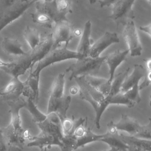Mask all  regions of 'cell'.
Listing matches in <instances>:
<instances>
[{"label": "cell", "instance_id": "cell-30", "mask_svg": "<svg viewBox=\"0 0 151 151\" xmlns=\"http://www.w3.org/2000/svg\"><path fill=\"white\" fill-rule=\"evenodd\" d=\"M56 6L58 11L62 14L66 15L71 12V0H55Z\"/></svg>", "mask_w": 151, "mask_h": 151}, {"label": "cell", "instance_id": "cell-4", "mask_svg": "<svg viewBox=\"0 0 151 151\" xmlns=\"http://www.w3.org/2000/svg\"><path fill=\"white\" fill-rule=\"evenodd\" d=\"M36 10L30 14L34 22L52 28L54 25L61 21L68 20L66 16L61 14L57 9L55 1L39 2L36 4Z\"/></svg>", "mask_w": 151, "mask_h": 151}, {"label": "cell", "instance_id": "cell-23", "mask_svg": "<svg viewBox=\"0 0 151 151\" xmlns=\"http://www.w3.org/2000/svg\"><path fill=\"white\" fill-rule=\"evenodd\" d=\"M24 37L28 44L30 49L35 48L41 42V36L38 31L29 26H27L24 30Z\"/></svg>", "mask_w": 151, "mask_h": 151}, {"label": "cell", "instance_id": "cell-40", "mask_svg": "<svg viewBox=\"0 0 151 151\" xmlns=\"http://www.w3.org/2000/svg\"><path fill=\"white\" fill-rule=\"evenodd\" d=\"M150 103V106H151V100H150V103Z\"/></svg>", "mask_w": 151, "mask_h": 151}, {"label": "cell", "instance_id": "cell-11", "mask_svg": "<svg viewBox=\"0 0 151 151\" xmlns=\"http://www.w3.org/2000/svg\"><path fill=\"white\" fill-rule=\"evenodd\" d=\"M119 42L120 40L117 33L106 31L99 39L93 43L88 56L93 58L100 57L101 52L107 47L111 44L119 43Z\"/></svg>", "mask_w": 151, "mask_h": 151}, {"label": "cell", "instance_id": "cell-5", "mask_svg": "<svg viewBox=\"0 0 151 151\" xmlns=\"http://www.w3.org/2000/svg\"><path fill=\"white\" fill-rule=\"evenodd\" d=\"M84 57L77 51H74L67 48V47L64 46L57 47L51 49L41 60H40L36 68L30 73V75L40 77V73L41 71L47 67L51 65L54 63L64 61L68 59H80Z\"/></svg>", "mask_w": 151, "mask_h": 151}, {"label": "cell", "instance_id": "cell-13", "mask_svg": "<svg viewBox=\"0 0 151 151\" xmlns=\"http://www.w3.org/2000/svg\"><path fill=\"white\" fill-rule=\"evenodd\" d=\"M129 52V49L123 51L118 50L106 56L105 62L107 63L109 68V78H108L109 84H111L116 68L121 64L122 63L126 60L127 55Z\"/></svg>", "mask_w": 151, "mask_h": 151}, {"label": "cell", "instance_id": "cell-21", "mask_svg": "<svg viewBox=\"0 0 151 151\" xmlns=\"http://www.w3.org/2000/svg\"><path fill=\"white\" fill-rule=\"evenodd\" d=\"M84 76L87 81L98 91L101 93L104 96H107L109 94L111 84H109L108 79L97 77L90 74Z\"/></svg>", "mask_w": 151, "mask_h": 151}, {"label": "cell", "instance_id": "cell-3", "mask_svg": "<svg viewBox=\"0 0 151 151\" xmlns=\"http://www.w3.org/2000/svg\"><path fill=\"white\" fill-rule=\"evenodd\" d=\"M65 73L59 74L54 81L48 102L47 114L54 113L60 117L61 122L66 118L67 111L71 102V96L64 95Z\"/></svg>", "mask_w": 151, "mask_h": 151}, {"label": "cell", "instance_id": "cell-41", "mask_svg": "<svg viewBox=\"0 0 151 151\" xmlns=\"http://www.w3.org/2000/svg\"><path fill=\"white\" fill-rule=\"evenodd\" d=\"M150 100H151V94H150Z\"/></svg>", "mask_w": 151, "mask_h": 151}, {"label": "cell", "instance_id": "cell-31", "mask_svg": "<svg viewBox=\"0 0 151 151\" xmlns=\"http://www.w3.org/2000/svg\"><path fill=\"white\" fill-rule=\"evenodd\" d=\"M151 84V70L147 71L145 76H144L143 81L139 85V89L142 90L148 87Z\"/></svg>", "mask_w": 151, "mask_h": 151}, {"label": "cell", "instance_id": "cell-9", "mask_svg": "<svg viewBox=\"0 0 151 151\" xmlns=\"http://www.w3.org/2000/svg\"><path fill=\"white\" fill-rule=\"evenodd\" d=\"M52 28L53 31L51 34L53 43L52 49L60 47L62 43H64L67 47L74 37L73 28L68 21H59L54 25Z\"/></svg>", "mask_w": 151, "mask_h": 151}, {"label": "cell", "instance_id": "cell-7", "mask_svg": "<svg viewBox=\"0 0 151 151\" xmlns=\"http://www.w3.org/2000/svg\"><path fill=\"white\" fill-rule=\"evenodd\" d=\"M40 0H18L12 6L0 12V32L8 25L14 22Z\"/></svg>", "mask_w": 151, "mask_h": 151}, {"label": "cell", "instance_id": "cell-17", "mask_svg": "<svg viewBox=\"0 0 151 151\" xmlns=\"http://www.w3.org/2000/svg\"><path fill=\"white\" fill-rule=\"evenodd\" d=\"M118 135L129 146V150H151V140L142 139L129 134L126 135L122 133Z\"/></svg>", "mask_w": 151, "mask_h": 151}, {"label": "cell", "instance_id": "cell-35", "mask_svg": "<svg viewBox=\"0 0 151 151\" xmlns=\"http://www.w3.org/2000/svg\"><path fill=\"white\" fill-rule=\"evenodd\" d=\"M139 29L142 31L147 34L151 37V24L146 26H140Z\"/></svg>", "mask_w": 151, "mask_h": 151}, {"label": "cell", "instance_id": "cell-38", "mask_svg": "<svg viewBox=\"0 0 151 151\" xmlns=\"http://www.w3.org/2000/svg\"><path fill=\"white\" fill-rule=\"evenodd\" d=\"M42 1H45V2H50V1H55V0H42Z\"/></svg>", "mask_w": 151, "mask_h": 151}, {"label": "cell", "instance_id": "cell-10", "mask_svg": "<svg viewBox=\"0 0 151 151\" xmlns=\"http://www.w3.org/2000/svg\"><path fill=\"white\" fill-rule=\"evenodd\" d=\"M123 36L128 45L130 56H140L142 53V46L135 24L133 21H129L125 24L123 31Z\"/></svg>", "mask_w": 151, "mask_h": 151}, {"label": "cell", "instance_id": "cell-37", "mask_svg": "<svg viewBox=\"0 0 151 151\" xmlns=\"http://www.w3.org/2000/svg\"><path fill=\"white\" fill-rule=\"evenodd\" d=\"M97 1V0H89L90 4H94V3H95Z\"/></svg>", "mask_w": 151, "mask_h": 151}, {"label": "cell", "instance_id": "cell-16", "mask_svg": "<svg viewBox=\"0 0 151 151\" xmlns=\"http://www.w3.org/2000/svg\"><path fill=\"white\" fill-rule=\"evenodd\" d=\"M114 126L117 131L127 132L129 135L134 136L139 131L141 125L138 122L126 114H122L120 120L114 123Z\"/></svg>", "mask_w": 151, "mask_h": 151}, {"label": "cell", "instance_id": "cell-14", "mask_svg": "<svg viewBox=\"0 0 151 151\" xmlns=\"http://www.w3.org/2000/svg\"><path fill=\"white\" fill-rule=\"evenodd\" d=\"M136 0H119L112 6L110 18L117 21L132 14V7Z\"/></svg>", "mask_w": 151, "mask_h": 151}, {"label": "cell", "instance_id": "cell-26", "mask_svg": "<svg viewBox=\"0 0 151 151\" xmlns=\"http://www.w3.org/2000/svg\"><path fill=\"white\" fill-rule=\"evenodd\" d=\"M109 96L110 104H121L126 106L129 108L133 107L136 104L134 102L130 100L124 93L122 91L113 96L109 95Z\"/></svg>", "mask_w": 151, "mask_h": 151}, {"label": "cell", "instance_id": "cell-18", "mask_svg": "<svg viewBox=\"0 0 151 151\" xmlns=\"http://www.w3.org/2000/svg\"><path fill=\"white\" fill-rule=\"evenodd\" d=\"M91 23L90 20L87 21L84 25V29L81 34L79 43L77 46V51L83 57L88 56L89 50L93 43L90 38Z\"/></svg>", "mask_w": 151, "mask_h": 151}, {"label": "cell", "instance_id": "cell-8", "mask_svg": "<svg viewBox=\"0 0 151 151\" xmlns=\"http://www.w3.org/2000/svg\"><path fill=\"white\" fill-rule=\"evenodd\" d=\"M7 102L9 107L11 122L6 127L25 141L23 136L24 130L21 125V118L20 117L19 111L22 108H25L26 100L19 97L16 100L7 101Z\"/></svg>", "mask_w": 151, "mask_h": 151}, {"label": "cell", "instance_id": "cell-22", "mask_svg": "<svg viewBox=\"0 0 151 151\" xmlns=\"http://www.w3.org/2000/svg\"><path fill=\"white\" fill-rule=\"evenodd\" d=\"M107 133L102 134H97L93 133L90 127H87L85 133L81 137L75 138L74 137V150L78 149L80 147H83L85 145L94 142L100 141L101 138L104 137Z\"/></svg>", "mask_w": 151, "mask_h": 151}, {"label": "cell", "instance_id": "cell-20", "mask_svg": "<svg viewBox=\"0 0 151 151\" xmlns=\"http://www.w3.org/2000/svg\"><path fill=\"white\" fill-rule=\"evenodd\" d=\"M100 142H103L108 145L110 150H129V146L123 140L118 134H110L107 132V134L101 138Z\"/></svg>", "mask_w": 151, "mask_h": 151}, {"label": "cell", "instance_id": "cell-25", "mask_svg": "<svg viewBox=\"0 0 151 151\" xmlns=\"http://www.w3.org/2000/svg\"><path fill=\"white\" fill-rule=\"evenodd\" d=\"M130 71V67H128L124 71L114 75L113 80L111 83V89L109 95L113 96L119 92H120L122 86L126 78L128 76Z\"/></svg>", "mask_w": 151, "mask_h": 151}, {"label": "cell", "instance_id": "cell-12", "mask_svg": "<svg viewBox=\"0 0 151 151\" xmlns=\"http://www.w3.org/2000/svg\"><path fill=\"white\" fill-rule=\"evenodd\" d=\"M24 82H22L18 77H12L9 83L0 89V96L7 101L18 99L22 94Z\"/></svg>", "mask_w": 151, "mask_h": 151}, {"label": "cell", "instance_id": "cell-34", "mask_svg": "<svg viewBox=\"0 0 151 151\" xmlns=\"http://www.w3.org/2000/svg\"><path fill=\"white\" fill-rule=\"evenodd\" d=\"M7 150V146L0 127V150Z\"/></svg>", "mask_w": 151, "mask_h": 151}, {"label": "cell", "instance_id": "cell-32", "mask_svg": "<svg viewBox=\"0 0 151 151\" xmlns=\"http://www.w3.org/2000/svg\"><path fill=\"white\" fill-rule=\"evenodd\" d=\"M18 0H0V12L12 6Z\"/></svg>", "mask_w": 151, "mask_h": 151}, {"label": "cell", "instance_id": "cell-2", "mask_svg": "<svg viewBox=\"0 0 151 151\" xmlns=\"http://www.w3.org/2000/svg\"><path fill=\"white\" fill-rule=\"evenodd\" d=\"M52 44L50 34L44 38L37 47L30 49L28 52L18 56L16 60L8 62L0 68L12 77H19V76L24 74L36 62L41 60L52 49Z\"/></svg>", "mask_w": 151, "mask_h": 151}, {"label": "cell", "instance_id": "cell-36", "mask_svg": "<svg viewBox=\"0 0 151 151\" xmlns=\"http://www.w3.org/2000/svg\"><path fill=\"white\" fill-rule=\"evenodd\" d=\"M145 61V65H146V69L147 71L151 70V58H148L147 60H144Z\"/></svg>", "mask_w": 151, "mask_h": 151}, {"label": "cell", "instance_id": "cell-1", "mask_svg": "<svg viewBox=\"0 0 151 151\" xmlns=\"http://www.w3.org/2000/svg\"><path fill=\"white\" fill-rule=\"evenodd\" d=\"M47 118L37 123L40 129V133L36 136H32L28 140V147L36 146L41 150L57 146L62 150L64 134L61 122L58 116L54 113L47 114Z\"/></svg>", "mask_w": 151, "mask_h": 151}, {"label": "cell", "instance_id": "cell-39", "mask_svg": "<svg viewBox=\"0 0 151 151\" xmlns=\"http://www.w3.org/2000/svg\"><path fill=\"white\" fill-rule=\"evenodd\" d=\"M148 1V2L151 4V0H147Z\"/></svg>", "mask_w": 151, "mask_h": 151}, {"label": "cell", "instance_id": "cell-27", "mask_svg": "<svg viewBox=\"0 0 151 151\" xmlns=\"http://www.w3.org/2000/svg\"><path fill=\"white\" fill-rule=\"evenodd\" d=\"M139 91V84H136L130 89L124 92V93L130 100L134 102L135 104H137L140 103L142 100Z\"/></svg>", "mask_w": 151, "mask_h": 151}, {"label": "cell", "instance_id": "cell-24", "mask_svg": "<svg viewBox=\"0 0 151 151\" xmlns=\"http://www.w3.org/2000/svg\"><path fill=\"white\" fill-rule=\"evenodd\" d=\"M35 104L36 103L31 99L27 98L25 108H26L32 115V121L35 123H38L45 120L47 117V114H43L41 112L37 107Z\"/></svg>", "mask_w": 151, "mask_h": 151}, {"label": "cell", "instance_id": "cell-29", "mask_svg": "<svg viewBox=\"0 0 151 151\" xmlns=\"http://www.w3.org/2000/svg\"><path fill=\"white\" fill-rule=\"evenodd\" d=\"M149 122L146 125L141 126L138 132L134 135V136L151 140V118H149Z\"/></svg>", "mask_w": 151, "mask_h": 151}, {"label": "cell", "instance_id": "cell-19", "mask_svg": "<svg viewBox=\"0 0 151 151\" xmlns=\"http://www.w3.org/2000/svg\"><path fill=\"white\" fill-rule=\"evenodd\" d=\"M2 50L7 54L14 55H21L26 53L23 50L22 44L15 38H4L1 42Z\"/></svg>", "mask_w": 151, "mask_h": 151}, {"label": "cell", "instance_id": "cell-6", "mask_svg": "<svg viewBox=\"0 0 151 151\" xmlns=\"http://www.w3.org/2000/svg\"><path fill=\"white\" fill-rule=\"evenodd\" d=\"M106 58V56L96 58L86 56L77 60L76 63L70 65L65 70V72L71 73L69 80L71 81L74 78L80 76L96 74L105 62Z\"/></svg>", "mask_w": 151, "mask_h": 151}, {"label": "cell", "instance_id": "cell-28", "mask_svg": "<svg viewBox=\"0 0 151 151\" xmlns=\"http://www.w3.org/2000/svg\"><path fill=\"white\" fill-rule=\"evenodd\" d=\"M61 122L64 136L72 135L75 127V119L74 117L71 119L66 117Z\"/></svg>", "mask_w": 151, "mask_h": 151}, {"label": "cell", "instance_id": "cell-15", "mask_svg": "<svg viewBox=\"0 0 151 151\" xmlns=\"http://www.w3.org/2000/svg\"><path fill=\"white\" fill-rule=\"evenodd\" d=\"M146 73V69L140 64L134 65L132 73L126 77L121 87L120 91L125 92L130 89L134 84H139L142 78L144 77Z\"/></svg>", "mask_w": 151, "mask_h": 151}, {"label": "cell", "instance_id": "cell-33", "mask_svg": "<svg viewBox=\"0 0 151 151\" xmlns=\"http://www.w3.org/2000/svg\"><path fill=\"white\" fill-rule=\"evenodd\" d=\"M119 0H97L101 8L113 6Z\"/></svg>", "mask_w": 151, "mask_h": 151}]
</instances>
